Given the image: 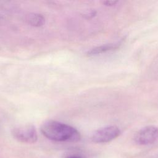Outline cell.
I'll return each mask as SVG.
<instances>
[{
	"mask_svg": "<svg viewBox=\"0 0 158 158\" xmlns=\"http://www.w3.org/2000/svg\"><path fill=\"white\" fill-rule=\"evenodd\" d=\"M41 133L48 139L58 142H77L81 138L80 132L67 124L49 120L40 127Z\"/></svg>",
	"mask_w": 158,
	"mask_h": 158,
	"instance_id": "cell-1",
	"label": "cell"
},
{
	"mask_svg": "<svg viewBox=\"0 0 158 158\" xmlns=\"http://www.w3.org/2000/svg\"><path fill=\"white\" fill-rule=\"evenodd\" d=\"M121 133L120 128L115 125H109L96 130L91 135L92 141L96 143H105L117 138Z\"/></svg>",
	"mask_w": 158,
	"mask_h": 158,
	"instance_id": "cell-2",
	"label": "cell"
},
{
	"mask_svg": "<svg viewBox=\"0 0 158 158\" xmlns=\"http://www.w3.org/2000/svg\"><path fill=\"white\" fill-rule=\"evenodd\" d=\"M14 138L24 143L32 144L38 139L36 128L33 125H25L14 128L12 131Z\"/></svg>",
	"mask_w": 158,
	"mask_h": 158,
	"instance_id": "cell-3",
	"label": "cell"
},
{
	"mask_svg": "<svg viewBox=\"0 0 158 158\" xmlns=\"http://www.w3.org/2000/svg\"><path fill=\"white\" fill-rule=\"evenodd\" d=\"M158 140V127L146 126L140 129L135 136V141L139 145H149Z\"/></svg>",
	"mask_w": 158,
	"mask_h": 158,
	"instance_id": "cell-4",
	"label": "cell"
},
{
	"mask_svg": "<svg viewBox=\"0 0 158 158\" xmlns=\"http://www.w3.org/2000/svg\"><path fill=\"white\" fill-rule=\"evenodd\" d=\"M120 45H121L120 42H116V43H107V44L98 46L89 49L87 52V56H98V55L106 53L109 51H112L118 49Z\"/></svg>",
	"mask_w": 158,
	"mask_h": 158,
	"instance_id": "cell-5",
	"label": "cell"
},
{
	"mask_svg": "<svg viewBox=\"0 0 158 158\" xmlns=\"http://www.w3.org/2000/svg\"><path fill=\"white\" fill-rule=\"evenodd\" d=\"M28 22L33 27H41L45 23V18L40 14L33 13L28 15Z\"/></svg>",
	"mask_w": 158,
	"mask_h": 158,
	"instance_id": "cell-6",
	"label": "cell"
},
{
	"mask_svg": "<svg viewBox=\"0 0 158 158\" xmlns=\"http://www.w3.org/2000/svg\"><path fill=\"white\" fill-rule=\"evenodd\" d=\"M118 2V1H104L102 2V4L106 6L111 7L116 5V4Z\"/></svg>",
	"mask_w": 158,
	"mask_h": 158,
	"instance_id": "cell-7",
	"label": "cell"
},
{
	"mask_svg": "<svg viewBox=\"0 0 158 158\" xmlns=\"http://www.w3.org/2000/svg\"><path fill=\"white\" fill-rule=\"evenodd\" d=\"M65 158H85L83 155H81L80 154H76V153H72L67 154Z\"/></svg>",
	"mask_w": 158,
	"mask_h": 158,
	"instance_id": "cell-8",
	"label": "cell"
}]
</instances>
